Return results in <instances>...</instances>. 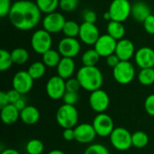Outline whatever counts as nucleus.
Instances as JSON below:
<instances>
[{
	"label": "nucleus",
	"mask_w": 154,
	"mask_h": 154,
	"mask_svg": "<svg viewBox=\"0 0 154 154\" xmlns=\"http://www.w3.org/2000/svg\"><path fill=\"white\" fill-rule=\"evenodd\" d=\"M8 18L14 28L20 31H29L41 22L42 12L35 2L18 0L13 4Z\"/></svg>",
	"instance_id": "nucleus-1"
},
{
	"label": "nucleus",
	"mask_w": 154,
	"mask_h": 154,
	"mask_svg": "<svg viewBox=\"0 0 154 154\" xmlns=\"http://www.w3.org/2000/svg\"><path fill=\"white\" fill-rule=\"evenodd\" d=\"M76 78L81 88L89 92L101 88L104 81L103 74L97 66H82L78 70Z\"/></svg>",
	"instance_id": "nucleus-2"
},
{
	"label": "nucleus",
	"mask_w": 154,
	"mask_h": 154,
	"mask_svg": "<svg viewBox=\"0 0 154 154\" xmlns=\"http://www.w3.org/2000/svg\"><path fill=\"white\" fill-rule=\"evenodd\" d=\"M56 121L63 128H74L78 125L79 112L75 106L64 104L59 107L56 113Z\"/></svg>",
	"instance_id": "nucleus-3"
},
{
	"label": "nucleus",
	"mask_w": 154,
	"mask_h": 154,
	"mask_svg": "<svg viewBox=\"0 0 154 154\" xmlns=\"http://www.w3.org/2000/svg\"><path fill=\"white\" fill-rule=\"evenodd\" d=\"M52 38L51 33L44 29L36 30L31 38V46L34 52L38 54H44L46 51L51 49Z\"/></svg>",
	"instance_id": "nucleus-4"
},
{
	"label": "nucleus",
	"mask_w": 154,
	"mask_h": 154,
	"mask_svg": "<svg viewBox=\"0 0 154 154\" xmlns=\"http://www.w3.org/2000/svg\"><path fill=\"white\" fill-rule=\"evenodd\" d=\"M112 146L120 152H125L133 146L132 134L124 127H116L109 136Z\"/></svg>",
	"instance_id": "nucleus-5"
},
{
	"label": "nucleus",
	"mask_w": 154,
	"mask_h": 154,
	"mask_svg": "<svg viewBox=\"0 0 154 154\" xmlns=\"http://www.w3.org/2000/svg\"><path fill=\"white\" fill-rule=\"evenodd\" d=\"M113 77L117 83L127 85L131 83L135 77L134 66L129 60H121L113 69Z\"/></svg>",
	"instance_id": "nucleus-6"
},
{
	"label": "nucleus",
	"mask_w": 154,
	"mask_h": 154,
	"mask_svg": "<svg viewBox=\"0 0 154 154\" xmlns=\"http://www.w3.org/2000/svg\"><path fill=\"white\" fill-rule=\"evenodd\" d=\"M132 4L129 0H113L109 5L108 12L111 20L117 22H125L131 15Z\"/></svg>",
	"instance_id": "nucleus-7"
},
{
	"label": "nucleus",
	"mask_w": 154,
	"mask_h": 154,
	"mask_svg": "<svg viewBox=\"0 0 154 154\" xmlns=\"http://www.w3.org/2000/svg\"><path fill=\"white\" fill-rule=\"evenodd\" d=\"M97 134L100 137L110 136L115 129V125L112 117L106 113L97 114L92 123Z\"/></svg>",
	"instance_id": "nucleus-8"
},
{
	"label": "nucleus",
	"mask_w": 154,
	"mask_h": 154,
	"mask_svg": "<svg viewBox=\"0 0 154 154\" xmlns=\"http://www.w3.org/2000/svg\"><path fill=\"white\" fill-rule=\"evenodd\" d=\"M66 91V80L58 75L50 78L46 83V93L51 99H62Z\"/></svg>",
	"instance_id": "nucleus-9"
},
{
	"label": "nucleus",
	"mask_w": 154,
	"mask_h": 154,
	"mask_svg": "<svg viewBox=\"0 0 154 154\" xmlns=\"http://www.w3.org/2000/svg\"><path fill=\"white\" fill-rule=\"evenodd\" d=\"M88 101L91 109L97 114L104 113L108 108L110 104L108 94L101 88L90 92Z\"/></svg>",
	"instance_id": "nucleus-10"
},
{
	"label": "nucleus",
	"mask_w": 154,
	"mask_h": 154,
	"mask_svg": "<svg viewBox=\"0 0 154 154\" xmlns=\"http://www.w3.org/2000/svg\"><path fill=\"white\" fill-rule=\"evenodd\" d=\"M33 79L27 70H20L14 74L12 79L13 88L17 90L20 94L25 95L29 93L33 86Z\"/></svg>",
	"instance_id": "nucleus-11"
},
{
	"label": "nucleus",
	"mask_w": 154,
	"mask_h": 154,
	"mask_svg": "<svg viewBox=\"0 0 154 154\" xmlns=\"http://www.w3.org/2000/svg\"><path fill=\"white\" fill-rule=\"evenodd\" d=\"M65 16L58 12L47 14L42 19V27L50 33H57L62 32L63 26L66 23Z\"/></svg>",
	"instance_id": "nucleus-12"
},
{
	"label": "nucleus",
	"mask_w": 154,
	"mask_h": 154,
	"mask_svg": "<svg viewBox=\"0 0 154 154\" xmlns=\"http://www.w3.org/2000/svg\"><path fill=\"white\" fill-rule=\"evenodd\" d=\"M79 37L80 41L86 45H95L100 37L99 30L95 23L83 22L80 24Z\"/></svg>",
	"instance_id": "nucleus-13"
},
{
	"label": "nucleus",
	"mask_w": 154,
	"mask_h": 154,
	"mask_svg": "<svg viewBox=\"0 0 154 154\" xmlns=\"http://www.w3.org/2000/svg\"><path fill=\"white\" fill-rule=\"evenodd\" d=\"M81 49L80 43L77 38L64 37L58 44V51L62 57L74 58L78 56Z\"/></svg>",
	"instance_id": "nucleus-14"
},
{
	"label": "nucleus",
	"mask_w": 154,
	"mask_h": 154,
	"mask_svg": "<svg viewBox=\"0 0 154 154\" xmlns=\"http://www.w3.org/2000/svg\"><path fill=\"white\" fill-rule=\"evenodd\" d=\"M117 41L114 39L109 34L100 35L96 44L94 45V49L98 52L101 57L106 58L107 56L114 54L116 52Z\"/></svg>",
	"instance_id": "nucleus-15"
},
{
	"label": "nucleus",
	"mask_w": 154,
	"mask_h": 154,
	"mask_svg": "<svg viewBox=\"0 0 154 154\" xmlns=\"http://www.w3.org/2000/svg\"><path fill=\"white\" fill-rule=\"evenodd\" d=\"M74 133H75V141L83 144L92 143L95 140L96 136L97 135L94 129L93 125L87 124V123H83L75 126Z\"/></svg>",
	"instance_id": "nucleus-16"
},
{
	"label": "nucleus",
	"mask_w": 154,
	"mask_h": 154,
	"mask_svg": "<svg viewBox=\"0 0 154 154\" xmlns=\"http://www.w3.org/2000/svg\"><path fill=\"white\" fill-rule=\"evenodd\" d=\"M134 60L137 66L141 69L153 68L154 50L151 47H142L135 51Z\"/></svg>",
	"instance_id": "nucleus-17"
},
{
	"label": "nucleus",
	"mask_w": 154,
	"mask_h": 154,
	"mask_svg": "<svg viewBox=\"0 0 154 154\" xmlns=\"http://www.w3.org/2000/svg\"><path fill=\"white\" fill-rule=\"evenodd\" d=\"M115 53L120 60H130L135 54V47L134 42L125 38L117 41Z\"/></svg>",
	"instance_id": "nucleus-18"
},
{
	"label": "nucleus",
	"mask_w": 154,
	"mask_h": 154,
	"mask_svg": "<svg viewBox=\"0 0 154 154\" xmlns=\"http://www.w3.org/2000/svg\"><path fill=\"white\" fill-rule=\"evenodd\" d=\"M57 73L58 76L62 78L63 79H68L72 77L76 69V64L72 58L62 57L60 63L57 66Z\"/></svg>",
	"instance_id": "nucleus-19"
},
{
	"label": "nucleus",
	"mask_w": 154,
	"mask_h": 154,
	"mask_svg": "<svg viewBox=\"0 0 154 154\" xmlns=\"http://www.w3.org/2000/svg\"><path fill=\"white\" fill-rule=\"evenodd\" d=\"M151 14H152L151 8L146 3L139 1L132 5L131 15L135 21L143 23L146 20V18Z\"/></svg>",
	"instance_id": "nucleus-20"
},
{
	"label": "nucleus",
	"mask_w": 154,
	"mask_h": 154,
	"mask_svg": "<svg viewBox=\"0 0 154 154\" xmlns=\"http://www.w3.org/2000/svg\"><path fill=\"white\" fill-rule=\"evenodd\" d=\"M0 115L2 122L6 125L16 123L20 118V111L14 104H8L7 106L2 107Z\"/></svg>",
	"instance_id": "nucleus-21"
},
{
	"label": "nucleus",
	"mask_w": 154,
	"mask_h": 154,
	"mask_svg": "<svg viewBox=\"0 0 154 154\" xmlns=\"http://www.w3.org/2000/svg\"><path fill=\"white\" fill-rule=\"evenodd\" d=\"M40 111L33 106H27L20 112V119L28 125H35L40 120Z\"/></svg>",
	"instance_id": "nucleus-22"
},
{
	"label": "nucleus",
	"mask_w": 154,
	"mask_h": 154,
	"mask_svg": "<svg viewBox=\"0 0 154 154\" xmlns=\"http://www.w3.org/2000/svg\"><path fill=\"white\" fill-rule=\"evenodd\" d=\"M106 32L107 34L112 36L116 41H119L124 39L125 34V28L123 23L111 20L106 25Z\"/></svg>",
	"instance_id": "nucleus-23"
},
{
	"label": "nucleus",
	"mask_w": 154,
	"mask_h": 154,
	"mask_svg": "<svg viewBox=\"0 0 154 154\" xmlns=\"http://www.w3.org/2000/svg\"><path fill=\"white\" fill-rule=\"evenodd\" d=\"M61 58L62 56L60 55L59 51L51 49L44 54H42V62L48 68H57Z\"/></svg>",
	"instance_id": "nucleus-24"
},
{
	"label": "nucleus",
	"mask_w": 154,
	"mask_h": 154,
	"mask_svg": "<svg viewBox=\"0 0 154 154\" xmlns=\"http://www.w3.org/2000/svg\"><path fill=\"white\" fill-rule=\"evenodd\" d=\"M101 56L95 49H89L86 51L81 57L83 66H97Z\"/></svg>",
	"instance_id": "nucleus-25"
},
{
	"label": "nucleus",
	"mask_w": 154,
	"mask_h": 154,
	"mask_svg": "<svg viewBox=\"0 0 154 154\" xmlns=\"http://www.w3.org/2000/svg\"><path fill=\"white\" fill-rule=\"evenodd\" d=\"M27 71L34 80L40 79L46 72V66L42 61H34L29 66Z\"/></svg>",
	"instance_id": "nucleus-26"
},
{
	"label": "nucleus",
	"mask_w": 154,
	"mask_h": 154,
	"mask_svg": "<svg viewBox=\"0 0 154 154\" xmlns=\"http://www.w3.org/2000/svg\"><path fill=\"white\" fill-rule=\"evenodd\" d=\"M133 146L137 149H143L149 143V136L143 131H136L132 134Z\"/></svg>",
	"instance_id": "nucleus-27"
},
{
	"label": "nucleus",
	"mask_w": 154,
	"mask_h": 154,
	"mask_svg": "<svg viewBox=\"0 0 154 154\" xmlns=\"http://www.w3.org/2000/svg\"><path fill=\"white\" fill-rule=\"evenodd\" d=\"M35 3L42 13L51 14L59 7L60 0H35Z\"/></svg>",
	"instance_id": "nucleus-28"
},
{
	"label": "nucleus",
	"mask_w": 154,
	"mask_h": 154,
	"mask_svg": "<svg viewBox=\"0 0 154 154\" xmlns=\"http://www.w3.org/2000/svg\"><path fill=\"white\" fill-rule=\"evenodd\" d=\"M12 59L14 64L23 65L29 60V52L24 48H15L11 51Z\"/></svg>",
	"instance_id": "nucleus-29"
},
{
	"label": "nucleus",
	"mask_w": 154,
	"mask_h": 154,
	"mask_svg": "<svg viewBox=\"0 0 154 154\" xmlns=\"http://www.w3.org/2000/svg\"><path fill=\"white\" fill-rule=\"evenodd\" d=\"M138 80L143 86H151L154 83V69H141L138 73Z\"/></svg>",
	"instance_id": "nucleus-30"
},
{
	"label": "nucleus",
	"mask_w": 154,
	"mask_h": 154,
	"mask_svg": "<svg viewBox=\"0 0 154 154\" xmlns=\"http://www.w3.org/2000/svg\"><path fill=\"white\" fill-rule=\"evenodd\" d=\"M79 29H80V25L72 20H68L66 21L63 29H62V32L64 33L65 37H71V38H77L79 34Z\"/></svg>",
	"instance_id": "nucleus-31"
},
{
	"label": "nucleus",
	"mask_w": 154,
	"mask_h": 154,
	"mask_svg": "<svg viewBox=\"0 0 154 154\" xmlns=\"http://www.w3.org/2000/svg\"><path fill=\"white\" fill-rule=\"evenodd\" d=\"M25 150L28 154H42L44 144L39 139H32L26 143Z\"/></svg>",
	"instance_id": "nucleus-32"
},
{
	"label": "nucleus",
	"mask_w": 154,
	"mask_h": 154,
	"mask_svg": "<svg viewBox=\"0 0 154 154\" xmlns=\"http://www.w3.org/2000/svg\"><path fill=\"white\" fill-rule=\"evenodd\" d=\"M14 64L11 52H9L7 50L1 49L0 50V70L5 71L9 69L12 65Z\"/></svg>",
	"instance_id": "nucleus-33"
},
{
	"label": "nucleus",
	"mask_w": 154,
	"mask_h": 154,
	"mask_svg": "<svg viewBox=\"0 0 154 154\" xmlns=\"http://www.w3.org/2000/svg\"><path fill=\"white\" fill-rule=\"evenodd\" d=\"M84 154H110V152L105 145L100 143H93L85 150Z\"/></svg>",
	"instance_id": "nucleus-34"
},
{
	"label": "nucleus",
	"mask_w": 154,
	"mask_h": 154,
	"mask_svg": "<svg viewBox=\"0 0 154 154\" xmlns=\"http://www.w3.org/2000/svg\"><path fill=\"white\" fill-rule=\"evenodd\" d=\"M79 0H60L59 7L64 12H72L79 6Z\"/></svg>",
	"instance_id": "nucleus-35"
},
{
	"label": "nucleus",
	"mask_w": 154,
	"mask_h": 154,
	"mask_svg": "<svg viewBox=\"0 0 154 154\" xmlns=\"http://www.w3.org/2000/svg\"><path fill=\"white\" fill-rule=\"evenodd\" d=\"M62 100H63L64 104L75 106L79 100V96L78 92L66 91V93L64 94V96L62 97Z\"/></svg>",
	"instance_id": "nucleus-36"
},
{
	"label": "nucleus",
	"mask_w": 154,
	"mask_h": 154,
	"mask_svg": "<svg viewBox=\"0 0 154 154\" xmlns=\"http://www.w3.org/2000/svg\"><path fill=\"white\" fill-rule=\"evenodd\" d=\"M81 88L80 83L77 78H69L66 79V90L70 92H79Z\"/></svg>",
	"instance_id": "nucleus-37"
},
{
	"label": "nucleus",
	"mask_w": 154,
	"mask_h": 154,
	"mask_svg": "<svg viewBox=\"0 0 154 154\" xmlns=\"http://www.w3.org/2000/svg\"><path fill=\"white\" fill-rule=\"evenodd\" d=\"M13 4L11 0H0V16L5 17L9 15Z\"/></svg>",
	"instance_id": "nucleus-38"
},
{
	"label": "nucleus",
	"mask_w": 154,
	"mask_h": 154,
	"mask_svg": "<svg viewBox=\"0 0 154 154\" xmlns=\"http://www.w3.org/2000/svg\"><path fill=\"white\" fill-rule=\"evenodd\" d=\"M144 109L149 116H154V94H151L146 97L144 101Z\"/></svg>",
	"instance_id": "nucleus-39"
},
{
	"label": "nucleus",
	"mask_w": 154,
	"mask_h": 154,
	"mask_svg": "<svg viewBox=\"0 0 154 154\" xmlns=\"http://www.w3.org/2000/svg\"><path fill=\"white\" fill-rule=\"evenodd\" d=\"M82 18H83V22L95 23L97 20V15L96 12H94L90 9H86L82 13Z\"/></svg>",
	"instance_id": "nucleus-40"
},
{
	"label": "nucleus",
	"mask_w": 154,
	"mask_h": 154,
	"mask_svg": "<svg viewBox=\"0 0 154 154\" xmlns=\"http://www.w3.org/2000/svg\"><path fill=\"white\" fill-rule=\"evenodd\" d=\"M143 23L145 31L149 34L154 35V14H151L150 16H148Z\"/></svg>",
	"instance_id": "nucleus-41"
},
{
	"label": "nucleus",
	"mask_w": 154,
	"mask_h": 154,
	"mask_svg": "<svg viewBox=\"0 0 154 154\" xmlns=\"http://www.w3.org/2000/svg\"><path fill=\"white\" fill-rule=\"evenodd\" d=\"M7 94V97H8V101H9V104H14L16 103L21 97H22V94H20L17 90L12 88L10 90H8L6 92Z\"/></svg>",
	"instance_id": "nucleus-42"
},
{
	"label": "nucleus",
	"mask_w": 154,
	"mask_h": 154,
	"mask_svg": "<svg viewBox=\"0 0 154 154\" xmlns=\"http://www.w3.org/2000/svg\"><path fill=\"white\" fill-rule=\"evenodd\" d=\"M120 61H121L120 59L117 57V55L116 53L111 54V55H109V56H107L106 58V65L108 67L112 68V69H114Z\"/></svg>",
	"instance_id": "nucleus-43"
},
{
	"label": "nucleus",
	"mask_w": 154,
	"mask_h": 154,
	"mask_svg": "<svg viewBox=\"0 0 154 154\" xmlns=\"http://www.w3.org/2000/svg\"><path fill=\"white\" fill-rule=\"evenodd\" d=\"M62 137L65 141L70 142L75 140V133H74V128H67L64 129L62 132Z\"/></svg>",
	"instance_id": "nucleus-44"
},
{
	"label": "nucleus",
	"mask_w": 154,
	"mask_h": 154,
	"mask_svg": "<svg viewBox=\"0 0 154 154\" xmlns=\"http://www.w3.org/2000/svg\"><path fill=\"white\" fill-rule=\"evenodd\" d=\"M8 104H9V101H8V97H7L6 92L1 91L0 92V108L7 106Z\"/></svg>",
	"instance_id": "nucleus-45"
},
{
	"label": "nucleus",
	"mask_w": 154,
	"mask_h": 154,
	"mask_svg": "<svg viewBox=\"0 0 154 154\" xmlns=\"http://www.w3.org/2000/svg\"><path fill=\"white\" fill-rule=\"evenodd\" d=\"M14 105L16 106V108H17V109H18L20 112H21V111H22L23 108H25V107L27 106V105H26V102H25V100H24L23 97H21V98H20V99H19V100H18L16 103H14Z\"/></svg>",
	"instance_id": "nucleus-46"
},
{
	"label": "nucleus",
	"mask_w": 154,
	"mask_h": 154,
	"mask_svg": "<svg viewBox=\"0 0 154 154\" xmlns=\"http://www.w3.org/2000/svg\"><path fill=\"white\" fill-rule=\"evenodd\" d=\"M1 154H20V152L14 149H12V148H6L5 150H2Z\"/></svg>",
	"instance_id": "nucleus-47"
},
{
	"label": "nucleus",
	"mask_w": 154,
	"mask_h": 154,
	"mask_svg": "<svg viewBox=\"0 0 154 154\" xmlns=\"http://www.w3.org/2000/svg\"><path fill=\"white\" fill-rule=\"evenodd\" d=\"M103 18H104L106 21H111V15H110V14H109V12H108V11H106V12H105V13H104V14H103Z\"/></svg>",
	"instance_id": "nucleus-48"
},
{
	"label": "nucleus",
	"mask_w": 154,
	"mask_h": 154,
	"mask_svg": "<svg viewBox=\"0 0 154 154\" xmlns=\"http://www.w3.org/2000/svg\"><path fill=\"white\" fill-rule=\"evenodd\" d=\"M48 154H66L65 152H63L60 150H52L50 152H48Z\"/></svg>",
	"instance_id": "nucleus-49"
},
{
	"label": "nucleus",
	"mask_w": 154,
	"mask_h": 154,
	"mask_svg": "<svg viewBox=\"0 0 154 154\" xmlns=\"http://www.w3.org/2000/svg\"><path fill=\"white\" fill-rule=\"evenodd\" d=\"M153 69H154V67H153Z\"/></svg>",
	"instance_id": "nucleus-50"
},
{
	"label": "nucleus",
	"mask_w": 154,
	"mask_h": 154,
	"mask_svg": "<svg viewBox=\"0 0 154 154\" xmlns=\"http://www.w3.org/2000/svg\"><path fill=\"white\" fill-rule=\"evenodd\" d=\"M26 154H28V153H26Z\"/></svg>",
	"instance_id": "nucleus-51"
}]
</instances>
